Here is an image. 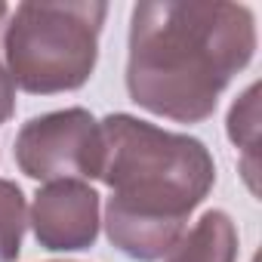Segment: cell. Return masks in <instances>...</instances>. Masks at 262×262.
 Wrapping results in <instances>:
<instances>
[{
    "label": "cell",
    "mask_w": 262,
    "mask_h": 262,
    "mask_svg": "<svg viewBox=\"0 0 262 262\" xmlns=\"http://www.w3.org/2000/svg\"><path fill=\"white\" fill-rule=\"evenodd\" d=\"M253 53L256 16L244 4L145 0L129 13L126 93L148 114L204 123Z\"/></svg>",
    "instance_id": "1"
},
{
    "label": "cell",
    "mask_w": 262,
    "mask_h": 262,
    "mask_svg": "<svg viewBox=\"0 0 262 262\" xmlns=\"http://www.w3.org/2000/svg\"><path fill=\"white\" fill-rule=\"evenodd\" d=\"M102 123L105 161L99 179L111 188L105 234L117 253L136 262L164 259L188 231L191 213L216 185L210 148L133 114H108Z\"/></svg>",
    "instance_id": "2"
},
{
    "label": "cell",
    "mask_w": 262,
    "mask_h": 262,
    "mask_svg": "<svg viewBox=\"0 0 262 262\" xmlns=\"http://www.w3.org/2000/svg\"><path fill=\"white\" fill-rule=\"evenodd\" d=\"M108 4H19L4 31V65L13 83L31 96L80 90L99 59V34Z\"/></svg>",
    "instance_id": "3"
},
{
    "label": "cell",
    "mask_w": 262,
    "mask_h": 262,
    "mask_svg": "<svg viewBox=\"0 0 262 262\" xmlns=\"http://www.w3.org/2000/svg\"><path fill=\"white\" fill-rule=\"evenodd\" d=\"M16 167L34 182L99 179L105 161L102 123L86 108H62L31 117L16 133Z\"/></svg>",
    "instance_id": "4"
},
{
    "label": "cell",
    "mask_w": 262,
    "mask_h": 262,
    "mask_svg": "<svg viewBox=\"0 0 262 262\" xmlns=\"http://www.w3.org/2000/svg\"><path fill=\"white\" fill-rule=\"evenodd\" d=\"M99 191L80 179L47 182L37 188L28 210V225L34 241L50 253H77L90 250L99 237Z\"/></svg>",
    "instance_id": "5"
},
{
    "label": "cell",
    "mask_w": 262,
    "mask_h": 262,
    "mask_svg": "<svg viewBox=\"0 0 262 262\" xmlns=\"http://www.w3.org/2000/svg\"><path fill=\"white\" fill-rule=\"evenodd\" d=\"M237 225L225 210H207L164 262H237Z\"/></svg>",
    "instance_id": "6"
},
{
    "label": "cell",
    "mask_w": 262,
    "mask_h": 262,
    "mask_svg": "<svg viewBox=\"0 0 262 262\" xmlns=\"http://www.w3.org/2000/svg\"><path fill=\"white\" fill-rule=\"evenodd\" d=\"M228 139L244 151V179L256 194V148H259V83H250L228 108Z\"/></svg>",
    "instance_id": "7"
},
{
    "label": "cell",
    "mask_w": 262,
    "mask_h": 262,
    "mask_svg": "<svg viewBox=\"0 0 262 262\" xmlns=\"http://www.w3.org/2000/svg\"><path fill=\"white\" fill-rule=\"evenodd\" d=\"M28 225V204L13 179H0V262H16Z\"/></svg>",
    "instance_id": "8"
},
{
    "label": "cell",
    "mask_w": 262,
    "mask_h": 262,
    "mask_svg": "<svg viewBox=\"0 0 262 262\" xmlns=\"http://www.w3.org/2000/svg\"><path fill=\"white\" fill-rule=\"evenodd\" d=\"M16 114V83L4 65V56H0V123H7Z\"/></svg>",
    "instance_id": "9"
},
{
    "label": "cell",
    "mask_w": 262,
    "mask_h": 262,
    "mask_svg": "<svg viewBox=\"0 0 262 262\" xmlns=\"http://www.w3.org/2000/svg\"><path fill=\"white\" fill-rule=\"evenodd\" d=\"M7 19H10V7H7V4H0V25H4Z\"/></svg>",
    "instance_id": "10"
}]
</instances>
